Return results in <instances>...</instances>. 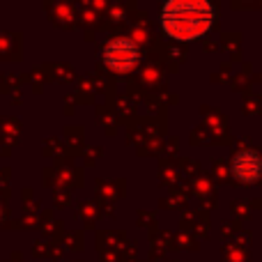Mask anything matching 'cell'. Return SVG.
Listing matches in <instances>:
<instances>
[{"label":"cell","instance_id":"1","mask_svg":"<svg viewBox=\"0 0 262 262\" xmlns=\"http://www.w3.org/2000/svg\"><path fill=\"white\" fill-rule=\"evenodd\" d=\"M216 21V9L207 0H168L161 7L159 23L170 39L195 41Z\"/></svg>","mask_w":262,"mask_h":262},{"label":"cell","instance_id":"2","mask_svg":"<svg viewBox=\"0 0 262 262\" xmlns=\"http://www.w3.org/2000/svg\"><path fill=\"white\" fill-rule=\"evenodd\" d=\"M138 58H140V51L138 46L134 44L131 39H113L104 46V62L108 64L113 72H131V69L138 64Z\"/></svg>","mask_w":262,"mask_h":262},{"label":"cell","instance_id":"3","mask_svg":"<svg viewBox=\"0 0 262 262\" xmlns=\"http://www.w3.org/2000/svg\"><path fill=\"white\" fill-rule=\"evenodd\" d=\"M230 170L235 180L244 182V184H255L262 177V157L255 149H242L232 159Z\"/></svg>","mask_w":262,"mask_h":262}]
</instances>
